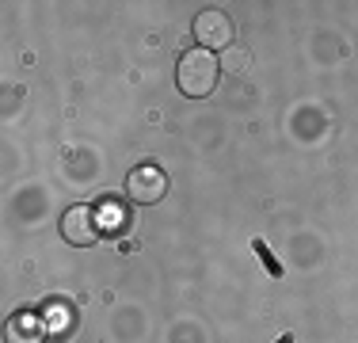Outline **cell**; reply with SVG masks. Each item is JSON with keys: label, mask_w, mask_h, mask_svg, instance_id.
<instances>
[{"label": "cell", "mask_w": 358, "mask_h": 343, "mask_svg": "<svg viewBox=\"0 0 358 343\" xmlns=\"http://www.w3.org/2000/svg\"><path fill=\"white\" fill-rule=\"evenodd\" d=\"M217 76H221V62L202 46L187 50L176 65V84H179V92L191 96V99H206L210 92L217 88Z\"/></svg>", "instance_id": "6da1fadb"}, {"label": "cell", "mask_w": 358, "mask_h": 343, "mask_svg": "<svg viewBox=\"0 0 358 343\" xmlns=\"http://www.w3.org/2000/svg\"><path fill=\"white\" fill-rule=\"evenodd\" d=\"M194 38H199L202 50H225L229 42L236 38V27L233 20H229V12H221V8H206V12L194 15Z\"/></svg>", "instance_id": "7a4b0ae2"}, {"label": "cell", "mask_w": 358, "mask_h": 343, "mask_svg": "<svg viewBox=\"0 0 358 343\" xmlns=\"http://www.w3.org/2000/svg\"><path fill=\"white\" fill-rule=\"evenodd\" d=\"M126 195H130L138 206H152L168 195V176L157 164H141L126 176Z\"/></svg>", "instance_id": "3957f363"}, {"label": "cell", "mask_w": 358, "mask_h": 343, "mask_svg": "<svg viewBox=\"0 0 358 343\" xmlns=\"http://www.w3.org/2000/svg\"><path fill=\"white\" fill-rule=\"evenodd\" d=\"M62 237L76 248H88L99 240V214L92 206H69L62 218Z\"/></svg>", "instance_id": "277c9868"}, {"label": "cell", "mask_w": 358, "mask_h": 343, "mask_svg": "<svg viewBox=\"0 0 358 343\" xmlns=\"http://www.w3.org/2000/svg\"><path fill=\"white\" fill-rule=\"evenodd\" d=\"M38 321H42V332H46V336L65 340L76 328V309L69 302H62V298H50V302L38 309Z\"/></svg>", "instance_id": "5b68a950"}, {"label": "cell", "mask_w": 358, "mask_h": 343, "mask_svg": "<svg viewBox=\"0 0 358 343\" xmlns=\"http://www.w3.org/2000/svg\"><path fill=\"white\" fill-rule=\"evenodd\" d=\"M46 332H42V321L31 313H15L8 321V343H42Z\"/></svg>", "instance_id": "8992f818"}, {"label": "cell", "mask_w": 358, "mask_h": 343, "mask_svg": "<svg viewBox=\"0 0 358 343\" xmlns=\"http://www.w3.org/2000/svg\"><path fill=\"white\" fill-rule=\"evenodd\" d=\"M255 255H259V263H263V267H267L271 274H275V279H282V263H278L275 260V255H271V248H267V240H255Z\"/></svg>", "instance_id": "52a82bcc"}, {"label": "cell", "mask_w": 358, "mask_h": 343, "mask_svg": "<svg viewBox=\"0 0 358 343\" xmlns=\"http://www.w3.org/2000/svg\"><path fill=\"white\" fill-rule=\"evenodd\" d=\"M248 65H252V54H248V50H233V54L225 57V69H229V73H244Z\"/></svg>", "instance_id": "ba28073f"}, {"label": "cell", "mask_w": 358, "mask_h": 343, "mask_svg": "<svg viewBox=\"0 0 358 343\" xmlns=\"http://www.w3.org/2000/svg\"><path fill=\"white\" fill-rule=\"evenodd\" d=\"M103 218H107V221H103V225H99V229H110V233H115V229H122V225H126V214L118 210V206H110V202L103 206Z\"/></svg>", "instance_id": "9c48e42d"}, {"label": "cell", "mask_w": 358, "mask_h": 343, "mask_svg": "<svg viewBox=\"0 0 358 343\" xmlns=\"http://www.w3.org/2000/svg\"><path fill=\"white\" fill-rule=\"evenodd\" d=\"M278 343H294V336H282V340H278Z\"/></svg>", "instance_id": "30bf717a"}]
</instances>
